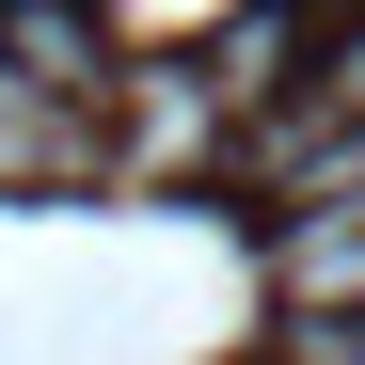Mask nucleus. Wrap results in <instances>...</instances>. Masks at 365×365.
I'll list each match as a JSON object with an SVG mask.
<instances>
[{"instance_id": "obj_2", "label": "nucleus", "mask_w": 365, "mask_h": 365, "mask_svg": "<svg viewBox=\"0 0 365 365\" xmlns=\"http://www.w3.org/2000/svg\"><path fill=\"white\" fill-rule=\"evenodd\" d=\"M222 80L207 64H128V159L143 175H191V159H222Z\"/></svg>"}, {"instance_id": "obj_4", "label": "nucleus", "mask_w": 365, "mask_h": 365, "mask_svg": "<svg viewBox=\"0 0 365 365\" xmlns=\"http://www.w3.org/2000/svg\"><path fill=\"white\" fill-rule=\"evenodd\" d=\"M0 64H32V80H80V96H111L96 64H111V32H96V0H0Z\"/></svg>"}, {"instance_id": "obj_5", "label": "nucleus", "mask_w": 365, "mask_h": 365, "mask_svg": "<svg viewBox=\"0 0 365 365\" xmlns=\"http://www.w3.org/2000/svg\"><path fill=\"white\" fill-rule=\"evenodd\" d=\"M286 365H365V302L349 318H286Z\"/></svg>"}, {"instance_id": "obj_3", "label": "nucleus", "mask_w": 365, "mask_h": 365, "mask_svg": "<svg viewBox=\"0 0 365 365\" xmlns=\"http://www.w3.org/2000/svg\"><path fill=\"white\" fill-rule=\"evenodd\" d=\"M302 48H318V16H302V0H238V16L207 32V80L255 111V96H286V64H302Z\"/></svg>"}, {"instance_id": "obj_1", "label": "nucleus", "mask_w": 365, "mask_h": 365, "mask_svg": "<svg viewBox=\"0 0 365 365\" xmlns=\"http://www.w3.org/2000/svg\"><path fill=\"white\" fill-rule=\"evenodd\" d=\"M96 159H111V128H96L80 80L0 64V191H64V175H96Z\"/></svg>"}]
</instances>
